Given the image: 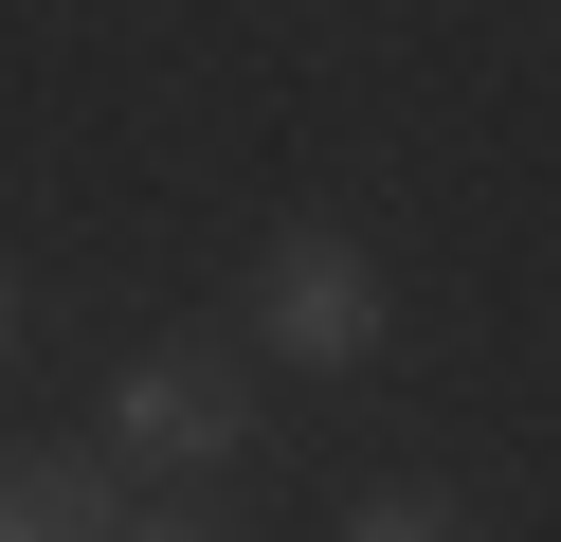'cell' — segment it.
Segmentation results:
<instances>
[{
  "instance_id": "cell-1",
  "label": "cell",
  "mask_w": 561,
  "mask_h": 542,
  "mask_svg": "<svg viewBox=\"0 0 561 542\" xmlns=\"http://www.w3.org/2000/svg\"><path fill=\"white\" fill-rule=\"evenodd\" d=\"M399 344V289L344 217H272L254 235V289H236V361H290V380H363Z\"/></svg>"
},
{
  "instance_id": "cell-2",
  "label": "cell",
  "mask_w": 561,
  "mask_h": 542,
  "mask_svg": "<svg viewBox=\"0 0 561 542\" xmlns=\"http://www.w3.org/2000/svg\"><path fill=\"white\" fill-rule=\"evenodd\" d=\"M91 452H110V470H163V488L236 470V452H254V361H236V344H127Z\"/></svg>"
},
{
  "instance_id": "cell-3",
  "label": "cell",
  "mask_w": 561,
  "mask_h": 542,
  "mask_svg": "<svg viewBox=\"0 0 561 542\" xmlns=\"http://www.w3.org/2000/svg\"><path fill=\"white\" fill-rule=\"evenodd\" d=\"M127 470L110 452H0V542H110Z\"/></svg>"
},
{
  "instance_id": "cell-4",
  "label": "cell",
  "mask_w": 561,
  "mask_h": 542,
  "mask_svg": "<svg viewBox=\"0 0 561 542\" xmlns=\"http://www.w3.org/2000/svg\"><path fill=\"white\" fill-rule=\"evenodd\" d=\"M344 542H489V524H471L453 488H363V506H344Z\"/></svg>"
},
{
  "instance_id": "cell-5",
  "label": "cell",
  "mask_w": 561,
  "mask_h": 542,
  "mask_svg": "<svg viewBox=\"0 0 561 542\" xmlns=\"http://www.w3.org/2000/svg\"><path fill=\"white\" fill-rule=\"evenodd\" d=\"M110 542H236V524H218V506H127Z\"/></svg>"
},
{
  "instance_id": "cell-6",
  "label": "cell",
  "mask_w": 561,
  "mask_h": 542,
  "mask_svg": "<svg viewBox=\"0 0 561 542\" xmlns=\"http://www.w3.org/2000/svg\"><path fill=\"white\" fill-rule=\"evenodd\" d=\"M0 344H19V272H0Z\"/></svg>"
}]
</instances>
